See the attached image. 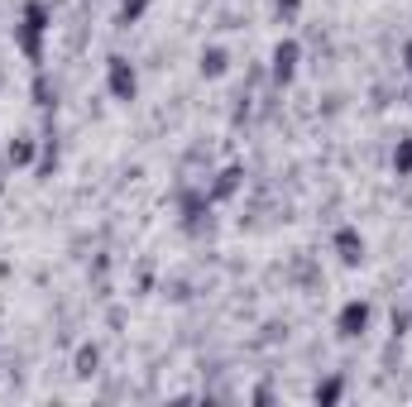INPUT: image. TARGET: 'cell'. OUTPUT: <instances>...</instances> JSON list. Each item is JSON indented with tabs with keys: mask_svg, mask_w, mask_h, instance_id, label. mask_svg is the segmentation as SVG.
I'll list each match as a JSON object with an SVG mask.
<instances>
[{
	"mask_svg": "<svg viewBox=\"0 0 412 407\" xmlns=\"http://www.w3.org/2000/svg\"><path fill=\"white\" fill-rule=\"evenodd\" d=\"M110 92H115L120 101H130V96H134V72H130V63H125V58H110Z\"/></svg>",
	"mask_w": 412,
	"mask_h": 407,
	"instance_id": "6da1fadb",
	"label": "cell"
},
{
	"mask_svg": "<svg viewBox=\"0 0 412 407\" xmlns=\"http://www.w3.org/2000/svg\"><path fill=\"white\" fill-rule=\"evenodd\" d=\"M293 67H298V43H278V48H274V77L288 82Z\"/></svg>",
	"mask_w": 412,
	"mask_h": 407,
	"instance_id": "7a4b0ae2",
	"label": "cell"
},
{
	"mask_svg": "<svg viewBox=\"0 0 412 407\" xmlns=\"http://www.w3.org/2000/svg\"><path fill=\"white\" fill-rule=\"evenodd\" d=\"M364 321H369V306L364 302H350L340 311V335H360L364 331Z\"/></svg>",
	"mask_w": 412,
	"mask_h": 407,
	"instance_id": "3957f363",
	"label": "cell"
},
{
	"mask_svg": "<svg viewBox=\"0 0 412 407\" xmlns=\"http://www.w3.org/2000/svg\"><path fill=\"white\" fill-rule=\"evenodd\" d=\"M336 244H340V259H345V264H355V259H360V249H364L355 230H340V235H336Z\"/></svg>",
	"mask_w": 412,
	"mask_h": 407,
	"instance_id": "277c9868",
	"label": "cell"
},
{
	"mask_svg": "<svg viewBox=\"0 0 412 407\" xmlns=\"http://www.w3.org/2000/svg\"><path fill=\"white\" fill-rule=\"evenodd\" d=\"M202 72H206V77L225 72V53H220V48H211V53H202Z\"/></svg>",
	"mask_w": 412,
	"mask_h": 407,
	"instance_id": "5b68a950",
	"label": "cell"
},
{
	"mask_svg": "<svg viewBox=\"0 0 412 407\" xmlns=\"http://www.w3.org/2000/svg\"><path fill=\"white\" fill-rule=\"evenodd\" d=\"M393 168H398V173H412V144H398V154H393Z\"/></svg>",
	"mask_w": 412,
	"mask_h": 407,
	"instance_id": "8992f818",
	"label": "cell"
},
{
	"mask_svg": "<svg viewBox=\"0 0 412 407\" xmlns=\"http://www.w3.org/2000/svg\"><path fill=\"white\" fill-rule=\"evenodd\" d=\"M29 154H34V144H29V139L10 144V163H29Z\"/></svg>",
	"mask_w": 412,
	"mask_h": 407,
	"instance_id": "52a82bcc",
	"label": "cell"
}]
</instances>
